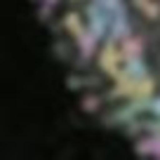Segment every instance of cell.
<instances>
[{"label": "cell", "mask_w": 160, "mask_h": 160, "mask_svg": "<svg viewBox=\"0 0 160 160\" xmlns=\"http://www.w3.org/2000/svg\"><path fill=\"white\" fill-rule=\"evenodd\" d=\"M90 108L134 160H160V0H40Z\"/></svg>", "instance_id": "cell-1"}]
</instances>
